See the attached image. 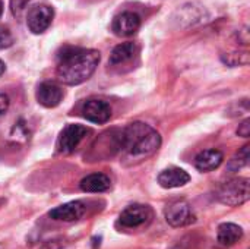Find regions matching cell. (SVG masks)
Here are the masks:
<instances>
[{"mask_svg": "<svg viewBox=\"0 0 250 249\" xmlns=\"http://www.w3.org/2000/svg\"><path fill=\"white\" fill-rule=\"evenodd\" d=\"M100 59V51L94 48L63 47L57 54V78L66 85L83 84L95 72Z\"/></svg>", "mask_w": 250, "mask_h": 249, "instance_id": "1", "label": "cell"}, {"mask_svg": "<svg viewBox=\"0 0 250 249\" xmlns=\"http://www.w3.org/2000/svg\"><path fill=\"white\" fill-rule=\"evenodd\" d=\"M160 145V134L144 122H133L127 125L119 135V148H123L129 157L136 160L152 156Z\"/></svg>", "mask_w": 250, "mask_h": 249, "instance_id": "2", "label": "cell"}, {"mask_svg": "<svg viewBox=\"0 0 250 249\" xmlns=\"http://www.w3.org/2000/svg\"><path fill=\"white\" fill-rule=\"evenodd\" d=\"M217 200L229 207H239L249 201L250 182L249 179L237 178L229 182H224L215 192Z\"/></svg>", "mask_w": 250, "mask_h": 249, "instance_id": "3", "label": "cell"}, {"mask_svg": "<svg viewBox=\"0 0 250 249\" xmlns=\"http://www.w3.org/2000/svg\"><path fill=\"white\" fill-rule=\"evenodd\" d=\"M154 211L149 205L133 204L126 207L119 216V225L125 229H136L151 223Z\"/></svg>", "mask_w": 250, "mask_h": 249, "instance_id": "4", "label": "cell"}, {"mask_svg": "<svg viewBox=\"0 0 250 249\" xmlns=\"http://www.w3.org/2000/svg\"><path fill=\"white\" fill-rule=\"evenodd\" d=\"M166 220L173 227H185L195 222V214L188 201L176 200L166 207Z\"/></svg>", "mask_w": 250, "mask_h": 249, "instance_id": "5", "label": "cell"}, {"mask_svg": "<svg viewBox=\"0 0 250 249\" xmlns=\"http://www.w3.org/2000/svg\"><path fill=\"white\" fill-rule=\"evenodd\" d=\"M53 18V7L47 4H35L26 12V25L32 34H42L51 25Z\"/></svg>", "mask_w": 250, "mask_h": 249, "instance_id": "6", "label": "cell"}, {"mask_svg": "<svg viewBox=\"0 0 250 249\" xmlns=\"http://www.w3.org/2000/svg\"><path fill=\"white\" fill-rule=\"evenodd\" d=\"M88 129L82 125H67L59 135L56 148L62 154H69L75 151V148L81 144V141L86 136Z\"/></svg>", "mask_w": 250, "mask_h": 249, "instance_id": "7", "label": "cell"}, {"mask_svg": "<svg viewBox=\"0 0 250 249\" xmlns=\"http://www.w3.org/2000/svg\"><path fill=\"white\" fill-rule=\"evenodd\" d=\"M82 116L88 122H91V123L103 125V123L110 120V117H111V107L104 100L91 98V100L85 101V104L82 107Z\"/></svg>", "mask_w": 250, "mask_h": 249, "instance_id": "8", "label": "cell"}, {"mask_svg": "<svg viewBox=\"0 0 250 249\" xmlns=\"http://www.w3.org/2000/svg\"><path fill=\"white\" fill-rule=\"evenodd\" d=\"M141 28V16L135 12L126 10L113 19L111 29L119 37H130Z\"/></svg>", "mask_w": 250, "mask_h": 249, "instance_id": "9", "label": "cell"}, {"mask_svg": "<svg viewBox=\"0 0 250 249\" xmlns=\"http://www.w3.org/2000/svg\"><path fill=\"white\" fill-rule=\"evenodd\" d=\"M86 211V205L82 201H70L66 203L63 205H59L56 208H53L48 216L53 220H59V222H76L79 220Z\"/></svg>", "mask_w": 250, "mask_h": 249, "instance_id": "10", "label": "cell"}, {"mask_svg": "<svg viewBox=\"0 0 250 249\" xmlns=\"http://www.w3.org/2000/svg\"><path fill=\"white\" fill-rule=\"evenodd\" d=\"M62 98H63V90L54 82H42L37 90V101L47 109L57 107Z\"/></svg>", "mask_w": 250, "mask_h": 249, "instance_id": "11", "label": "cell"}, {"mask_svg": "<svg viewBox=\"0 0 250 249\" xmlns=\"http://www.w3.org/2000/svg\"><path fill=\"white\" fill-rule=\"evenodd\" d=\"M189 181H190L189 173L179 167L166 169L158 175V183H160V186H163L166 189L185 186L186 183H189Z\"/></svg>", "mask_w": 250, "mask_h": 249, "instance_id": "12", "label": "cell"}, {"mask_svg": "<svg viewBox=\"0 0 250 249\" xmlns=\"http://www.w3.org/2000/svg\"><path fill=\"white\" fill-rule=\"evenodd\" d=\"M139 53V48L135 43H122L119 45H116L110 54V59H108V63L110 66H122V65H126L129 63L130 60H133Z\"/></svg>", "mask_w": 250, "mask_h": 249, "instance_id": "13", "label": "cell"}, {"mask_svg": "<svg viewBox=\"0 0 250 249\" xmlns=\"http://www.w3.org/2000/svg\"><path fill=\"white\" fill-rule=\"evenodd\" d=\"M224 161V156L220 150H205L195 158V166L201 172H212L218 169Z\"/></svg>", "mask_w": 250, "mask_h": 249, "instance_id": "14", "label": "cell"}, {"mask_svg": "<svg viewBox=\"0 0 250 249\" xmlns=\"http://www.w3.org/2000/svg\"><path fill=\"white\" fill-rule=\"evenodd\" d=\"M81 189L83 192L89 194H98V192H105L111 188V181L107 175L104 173H92L83 178L79 183Z\"/></svg>", "mask_w": 250, "mask_h": 249, "instance_id": "15", "label": "cell"}, {"mask_svg": "<svg viewBox=\"0 0 250 249\" xmlns=\"http://www.w3.org/2000/svg\"><path fill=\"white\" fill-rule=\"evenodd\" d=\"M242 238H243V229L240 226H237L234 223H223V225H220L218 232H217V242L221 247H224V248L233 247Z\"/></svg>", "mask_w": 250, "mask_h": 249, "instance_id": "16", "label": "cell"}, {"mask_svg": "<svg viewBox=\"0 0 250 249\" xmlns=\"http://www.w3.org/2000/svg\"><path fill=\"white\" fill-rule=\"evenodd\" d=\"M249 145H245L230 161H229V164H227V169L230 170V172H237V170H240V169H243L245 166H248V163H249Z\"/></svg>", "mask_w": 250, "mask_h": 249, "instance_id": "17", "label": "cell"}, {"mask_svg": "<svg viewBox=\"0 0 250 249\" xmlns=\"http://www.w3.org/2000/svg\"><path fill=\"white\" fill-rule=\"evenodd\" d=\"M35 1H38V0H10V10H12L13 16L21 18L28 12V7Z\"/></svg>", "mask_w": 250, "mask_h": 249, "instance_id": "18", "label": "cell"}, {"mask_svg": "<svg viewBox=\"0 0 250 249\" xmlns=\"http://www.w3.org/2000/svg\"><path fill=\"white\" fill-rule=\"evenodd\" d=\"M29 134H28V128L25 126V122L23 120H19L18 123H15V126H13V129H12V138L13 139H16V141H19L21 138L23 139V141H26L29 136H28Z\"/></svg>", "mask_w": 250, "mask_h": 249, "instance_id": "19", "label": "cell"}, {"mask_svg": "<svg viewBox=\"0 0 250 249\" xmlns=\"http://www.w3.org/2000/svg\"><path fill=\"white\" fill-rule=\"evenodd\" d=\"M13 44V35L6 26H0V50L9 48Z\"/></svg>", "mask_w": 250, "mask_h": 249, "instance_id": "20", "label": "cell"}, {"mask_svg": "<svg viewBox=\"0 0 250 249\" xmlns=\"http://www.w3.org/2000/svg\"><path fill=\"white\" fill-rule=\"evenodd\" d=\"M10 106V100L4 92H0V116H3Z\"/></svg>", "mask_w": 250, "mask_h": 249, "instance_id": "21", "label": "cell"}, {"mask_svg": "<svg viewBox=\"0 0 250 249\" xmlns=\"http://www.w3.org/2000/svg\"><path fill=\"white\" fill-rule=\"evenodd\" d=\"M237 134L243 138H248L250 135V119H246L237 129Z\"/></svg>", "mask_w": 250, "mask_h": 249, "instance_id": "22", "label": "cell"}, {"mask_svg": "<svg viewBox=\"0 0 250 249\" xmlns=\"http://www.w3.org/2000/svg\"><path fill=\"white\" fill-rule=\"evenodd\" d=\"M4 69H6V65H4V63H3V62L0 60V76H1L3 73H4Z\"/></svg>", "mask_w": 250, "mask_h": 249, "instance_id": "23", "label": "cell"}, {"mask_svg": "<svg viewBox=\"0 0 250 249\" xmlns=\"http://www.w3.org/2000/svg\"><path fill=\"white\" fill-rule=\"evenodd\" d=\"M1 13H3V1L0 0V16H1Z\"/></svg>", "mask_w": 250, "mask_h": 249, "instance_id": "24", "label": "cell"}]
</instances>
